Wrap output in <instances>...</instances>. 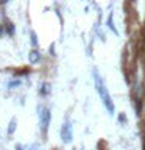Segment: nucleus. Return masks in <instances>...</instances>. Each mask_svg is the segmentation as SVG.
<instances>
[{
  "label": "nucleus",
  "instance_id": "4",
  "mask_svg": "<svg viewBox=\"0 0 145 150\" xmlns=\"http://www.w3.org/2000/svg\"><path fill=\"white\" fill-rule=\"evenodd\" d=\"M28 59H30V63L31 64H36V63H39L41 61V53H39V50H31L30 52V55H28Z\"/></svg>",
  "mask_w": 145,
  "mask_h": 150
},
{
  "label": "nucleus",
  "instance_id": "12",
  "mask_svg": "<svg viewBox=\"0 0 145 150\" xmlns=\"http://www.w3.org/2000/svg\"><path fill=\"white\" fill-rule=\"evenodd\" d=\"M16 150H23V147H22V145H17V147H16Z\"/></svg>",
  "mask_w": 145,
  "mask_h": 150
},
{
  "label": "nucleus",
  "instance_id": "7",
  "mask_svg": "<svg viewBox=\"0 0 145 150\" xmlns=\"http://www.w3.org/2000/svg\"><path fill=\"white\" fill-rule=\"evenodd\" d=\"M49 92H50V84L44 83V84H42V89H41V94L44 96V94H49Z\"/></svg>",
  "mask_w": 145,
  "mask_h": 150
},
{
  "label": "nucleus",
  "instance_id": "8",
  "mask_svg": "<svg viewBox=\"0 0 145 150\" xmlns=\"http://www.w3.org/2000/svg\"><path fill=\"white\" fill-rule=\"evenodd\" d=\"M5 31L9 33V35H14V25H13V23H6V27H5Z\"/></svg>",
  "mask_w": 145,
  "mask_h": 150
},
{
  "label": "nucleus",
  "instance_id": "3",
  "mask_svg": "<svg viewBox=\"0 0 145 150\" xmlns=\"http://www.w3.org/2000/svg\"><path fill=\"white\" fill-rule=\"evenodd\" d=\"M61 138H63L64 144L72 142L73 133H72V124H70V122H65V124L63 125V128H61Z\"/></svg>",
  "mask_w": 145,
  "mask_h": 150
},
{
  "label": "nucleus",
  "instance_id": "10",
  "mask_svg": "<svg viewBox=\"0 0 145 150\" xmlns=\"http://www.w3.org/2000/svg\"><path fill=\"white\" fill-rule=\"evenodd\" d=\"M19 84H20V81H19V80H16V81L8 83V88H14V86H19Z\"/></svg>",
  "mask_w": 145,
  "mask_h": 150
},
{
  "label": "nucleus",
  "instance_id": "1",
  "mask_svg": "<svg viewBox=\"0 0 145 150\" xmlns=\"http://www.w3.org/2000/svg\"><path fill=\"white\" fill-rule=\"evenodd\" d=\"M94 84H95V89H97V92L100 94L103 105H105V108L108 110V112H109V114H114L115 106H114V103H112V98L109 96V92H108V88H106V84H105L100 72H98L97 69H94Z\"/></svg>",
  "mask_w": 145,
  "mask_h": 150
},
{
  "label": "nucleus",
  "instance_id": "2",
  "mask_svg": "<svg viewBox=\"0 0 145 150\" xmlns=\"http://www.w3.org/2000/svg\"><path fill=\"white\" fill-rule=\"evenodd\" d=\"M50 110L49 108H44V106H39V120H41V128L44 133H47L49 130V124H50Z\"/></svg>",
  "mask_w": 145,
  "mask_h": 150
},
{
  "label": "nucleus",
  "instance_id": "5",
  "mask_svg": "<svg viewBox=\"0 0 145 150\" xmlns=\"http://www.w3.org/2000/svg\"><path fill=\"white\" fill-rule=\"evenodd\" d=\"M108 27H109V30L112 31V33H114V35H119V31H117L115 30V27H114V22H112V13L109 14V17H108Z\"/></svg>",
  "mask_w": 145,
  "mask_h": 150
},
{
  "label": "nucleus",
  "instance_id": "14",
  "mask_svg": "<svg viewBox=\"0 0 145 150\" xmlns=\"http://www.w3.org/2000/svg\"><path fill=\"white\" fill-rule=\"evenodd\" d=\"M0 2H2V3H5V2H8V0H0Z\"/></svg>",
  "mask_w": 145,
  "mask_h": 150
},
{
  "label": "nucleus",
  "instance_id": "13",
  "mask_svg": "<svg viewBox=\"0 0 145 150\" xmlns=\"http://www.w3.org/2000/svg\"><path fill=\"white\" fill-rule=\"evenodd\" d=\"M31 150H39V147H37V145H36V147H34V149H31Z\"/></svg>",
  "mask_w": 145,
  "mask_h": 150
},
{
  "label": "nucleus",
  "instance_id": "6",
  "mask_svg": "<svg viewBox=\"0 0 145 150\" xmlns=\"http://www.w3.org/2000/svg\"><path fill=\"white\" fill-rule=\"evenodd\" d=\"M14 130H16V119H11V124H9V128H8V134H13Z\"/></svg>",
  "mask_w": 145,
  "mask_h": 150
},
{
  "label": "nucleus",
  "instance_id": "11",
  "mask_svg": "<svg viewBox=\"0 0 145 150\" xmlns=\"http://www.w3.org/2000/svg\"><path fill=\"white\" fill-rule=\"evenodd\" d=\"M3 33H5V27H0V38L3 36Z\"/></svg>",
  "mask_w": 145,
  "mask_h": 150
},
{
  "label": "nucleus",
  "instance_id": "9",
  "mask_svg": "<svg viewBox=\"0 0 145 150\" xmlns=\"http://www.w3.org/2000/svg\"><path fill=\"white\" fill-rule=\"evenodd\" d=\"M31 44L34 47H37V39H36V33L34 31H31Z\"/></svg>",
  "mask_w": 145,
  "mask_h": 150
}]
</instances>
